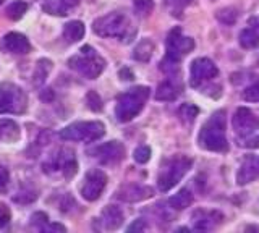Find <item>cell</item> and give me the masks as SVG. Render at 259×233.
<instances>
[{
  "label": "cell",
  "mask_w": 259,
  "mask_h": 233,
  "mask_svg": "<svg viewBox=\"0 0 259 233\" xmlns=\"http://www.w3.org/2000/svg\"><path fill=\"white\" fill-rule=\"evenodd\" d=\"M8 222H10V211L5 204H0V228L7 227Z\"/></svg>",
  "instance_id": "cell-37"
},
{
  "label": "cell",
  "mask_w": 259,
  "mask_h": 233,
  "mask_svg": "<svg viewBox=\"0 0 259 233\" xmlns=\"http://www.w3.org/2000/svg\"><path fill=\"white\" fill-rule=\"evenodd\" d=\"M36 199V193H32V191H21L18 193V195L15 196V201L16 203H21V204H26V203H32V201Z\"/></svg>",
  "instance_id": "cell-36"
},
{
  "label": "cell",
  "mask_w": 259,
  "mask_h": 233,
  "mask_svg": "<svg viewBox=\"0 0 259 233\" xmlns=\"http://www.w3.org/2000/svg\"><path fill=\"white\" fill-rule=\"evenodd\" d=\"M194 47V41L191 37L182 36V29L175 28L170 31V34L167 37V55L165 59L170 62L178 63L186 54L191 52Z\"/></svg>",
  "instance_id": "cell-8"
},
{
  "label": "cell",
  "mask_w": 259,
  "mask_h": 233,
  "mask_svg": "<svg viewBox=\"0 0 259 233\" xmlns=\"http://www.w3.org/2000/svg\"><path fill=\"white\" fill-rule=\"evenodd\" d=\"M120 76L123 78V76H126L125 79H133V73L130 71L128 68H123V70H120Z\"/></svg>",
  "instance_id": "cell-42"
},
{
  "label": "cell",
  "mask_w": 259,
  "mask_h": 233,
  "mask_svg": "<svg viewBox=\"0 0 259 233\" xmlns=\"http://www.w3.org/2000/svg\"><path fill=\"white\" fill-rule=\"evenodd\" d=\"M47 222H49V217L44 212H34L31 215V223L34 225V227H37L39 230L42 228Z\"/></svg>",
  "instance_id": "cell-35"
},
{
  "label": "cell",
  "mask_w": 259,
  "mask_h": 233,
  "mask_svg": "<svg viewBox=\"0 0 259 233\" xmlns=\"http://www.w3.org/2000/svg\"><path fill=\"white\" fill-rule=\"evenodd\" d=\"M243 98L249 102H259V81L254 83L253 86L246 87L245 92H243Z\"/></svg>",
  "instance_id": "cell-33"
},
{
  "label": "cell",
  "mask_w": 259,
  "mask_h": 233,
  "mask_svg": "<svg viewBox=\"0 0 259 233\" xmlns=\"http://www.w3.org/2000/svg\"><path fill=\"white\" fill-rule=\"evenodd\" d=\"M93 29L101 37H118L121 41L125 39L126 42L132 41V37L136 34V29L130 23V20L123 13H117V12L97 18L93 25Z\"/></svg>",
  "instance_id": "cell-2"
},
{
  "label": "cell",
  "mask_w": 259,
  "mask_h": 233,
  "mask_svg": "<svg viewBox=\"0 0 259 233\" xmlns=\"http://www.w3.org/2000/svg\"><path fill=\"white\" fill-rule=\"evenodd\" d=\"M144 228H146V225H144V222L140 219V220L133 222V223L130 225V227L126 228V230H128V231H135V230H136V231H143Z\"/></svg>",
  "instance_id": "cell-39"
},
{
  "label": "cell",
  "mask_w": 259,
  "mask_h": 233,
  "mask_svg": "<svg viewBox=\"0 0 259 233\" xmlns=\"http://www.w3.org/2000/svg\"><path fill=\"white\" fill-rule=\"evenodd\" d=\"M65 10H68V9H73V7H76L79 4V0H57Z\"/></svg>",
  "instance_id": "cell-40"
},
{
  "label": "cell",
  "mask_w": 259,
  "mask_h": 233,
  "mask_svg": "<svg viewBox=\"0 0 259 233\" xmlns=\"http://www.w3.org/2000/svg\"><path fill=\"white\" fill-rule=\"evenodd\" d=\"M0 4H2V0H0Z\"/></svg>",
  "instance_id": "cell-43"
},
{
  "label": "cell",
  "mask_w": 259,
  "mask_h": 233,
  "mask_svg": "<svg viewBox=\"0 0 259 233\" xmlns=\"http://www.w3.org/2000/svg\"><path fill=\"white\" fill-rule=\"evenodd\" d=\"M217 20L224 25H233L237 20V10L235 9H224L217 12Z\"/></svg>",
  "instance_id": "cell-29"
},
{
  "label": "cell",
  "mask_w": 259,
  "mask_h": 233,
  "mask_svg": "<svg viewBox=\"0 0 259 233\" xmlns=\"http://www.w3.org/2000/svg\"><path fill=\"white\" fill-rule=\"evenodd\" d=\"M240 44L245 49H253L259 45V17H254L248 21V28L241 31Z\"/></svg>",
  "instance_id": "cell-18"
},
{
  "label": "cell",
  "mask_w": 259,
  "mask_h": 233,
  "mask_svg": "<svg viewBox=\"0 0 259 233\" xmlns=\"http://www.w3.org/2000/svg\"><path fill=\"white\" fill-rule=\"evenodd\" d=\"M91 154H94V157L99 159L102 164H115L123 159L125 148H123V144L118 141H110L93 149Z\"/></svg>",
  "instance_id": "cell-12"
},
{
  "label": "cell",
  "mask_w": 259,
  "mask_h": 233,
  "mask_svg": "<svg viewBox=\"0 0 259 233\" xmlns=\"http://www.w3.org/2000/svg\"><path fill=\"white\" fill-rule=\"evenodd\" d=\"M68 67L71 70L78 71L79 75H83L89 79H94L104 71L105 62L102 57H99V55L96 54L93 47L84 45L83 49H81L79 55H75V57H71L68 60Z\"/></svg>",
  "instance_id": "cell-4"
},
{
  "label": "cell",
  "mask_w": 259,
  "mask_h": 233,
  "mask_svg": "<svg viewBox=\"0 0 259 233\" xmlns=\"http://www.w3.org/2000/svg\"><path fill=\"white\" fill-rule=\"evenodd\" d=\"M198 114H199V110L196 106H193V104H183L180 107V112H178V115H180V118L185 123H193L194 118L198 117Z\"/></svg>",
  "instance_id": "cell-27"
},
{
  "label": "cell",
  "mask_w": 259,
  "mask_h": 233,
  "mask_svg": "<svg viewBox=\"0 0 259 233\" xmlns=\"http://www.w3.org/2000/svg\"><path fill=\"white\" fill-rule=\"evenodd\" d=\"M86 101H88V107L94 110V112H101L102 110V101L99 98V94L94 92V91H89L86 96Z\"/></svg>",
  "instance_id": "cell-31"
},
{
  "label": "cell",
  "mask_w": 259,
  "mask_h": 233,
  "mask_svg": "<svg viewBox=\"0 0 259 233\" xmlns=\"http://www.w3.org/2000/svg\"><path fill=\"white\" fill-rule=\"evenodd\" d=\"M149 98V87L146 86H136L133 89L121 94L117 101L115 115L118 122H130L133 120L140 112L143 110L146 101Z\"/></svg>",
  "instance_id": "cell-3"
},
{
  "label": "cell",
  "mask_w": 259,
  "mask_h": 233,
  "mask_svg": "<svg viewBox=\"0 0 259 233\" xmlns=\"http://www.w3.org/2000/svg\"><path fill=\"white\" fill-rule=\"evenodd\" d=\"M193 165V160L190 157L185 156H178L167 160V164L162 168V172L157 178V184L160 191H168L172 190L175 184L180 181L186 172L190 170Z\"/></svg>",
  "instance_id": "cell-5"
},
{
  "label": "cell",
  "mask_w": 259,
  "mask_h": 233,
  "mask_svg": "<svg viewBox=\"0 0 259 233\" xmlns=\"http://www.w3.org/2000/svg\"><path fill=\"white\" fill-rule=\"evenodd\" d=\"M191 203H193V195L188 188L180 190L175 196H172L168 199V206L172 209H175V211H183V209L191 206Z\"/></svg>",
  "instance_id": "cell-23"
},
{
  "label": "cell",
  "mask_w": 259,
  "mask_h": 233,
  "mask_svg": "<svg viewBox=\"0 0 259 233\" xmlns=\"http://www.w3.org/2000/svg\"><path fill=\"white\" fill-rule=\"evenodd\" d=\"M40 230H42V231H62L63 233L67 228H65L63 225H60V223H49L47 222Z\"/></svg>",
  "instance_id": "cell-38"
},
{
  "label": "cell",
  "mask_w": 259,
  "mask_h": 233,
  "mask_svg": "<svg viewBox=\"0 0 259 233\" xmlns=\"http://www.w3.org/2000/svg\"><path fill=\"white\" fill-rule=\"evenodd\" d=\"M105 126L101 122H78L71 123L60 131V138L65 141H84L93 143L102 138Z\"/></svg>",
  "instance_id": "cell-6"
},
{
  "label": "cell",
  "mask_w": 259,
  "mask_h": 233,
  "mask_svg": "<svg viewBox=\"0 0 259 233\" xmlns=\"http://www.w3.org/2000/svg\"><path fill=\"white\" fill-rule=\"evenodd\" d=\"M107 184V175L102 170H91L88 172L83 187H81V196L86 201H96L102 195V191Z\"/></svg>",
  "instance_id": "cell-9"
},
{
  "label": "cell",
  "mask_w": 259,
  "mask_h": 233,
  "mask_svg": "<svg viewBox=\"0 0 259 233\" xmlns=\"http://www.w3.org/2000/svg\"><path fill=\"white\" fill-rule=\"evenodd\" d=\"M52 167L54 168H60L62 173L67 176V178H70V176L75 175L76 170H78V164L75 160V156H73V151H70V149L60 151V154L54 159Z\"/></svg>",
  "instance_id": "cell-17"
},
{
  "label": "cell",
  "mask_w": 259,
  "mask_h": 233,
  "mask_svg": "<svg viewBox=\"0 0 259 233\" xmlns=\"http://www.w3.org/2000/svg\"><path fill=\"white\" fill-rule=\"evenodd\" d=\"M152 52H154V44L149 41V39H143V41L136 45L133 57L140 62H148L151 59Z\"/></svg>",
  "instance_id": "cell-24"
},
{
  "label": "cell",
  "mask_w": 259,
  "mask_h": 233,
  "mask_svg": "<svg viewBox=\"0 0 259 233\" xmlns=\"http://www.w3.org/2000/svg\"><path fill=\"white\" fill-rule=\"evenodd\" d=\"M232 125H233V130L237 134L249 136L251 133H254L259 128V118L249 109L240 107L237 112H235Z\"/></svg>",
  "instance_id": "cell-11"
},
{
  "label": "cell",
  "mask_w": 259,
  "mask_h": 233,
  "mask_svg": "<svg viewBox=\"0 0 259 233\" xmlns=\"http://www.w3.org/2000/svg\"><path fill=\"white\" fill-rule=\"evenodd\" d=\"M52 70V62L47 60V59H42L37 62V67H36V71H34V84H42L46 81V78L49 76Z\"/></svg>",
  "instance_id": "cell-26"
},
{
  "label": "cell",
  "mask_w": 259,
  "mask_h": 233,
  "mask_svg": "<svg viewBox=\"0 0 259 233\" xmlns=\"http://www.w3.org/2000/svg\"><path fill=\"white\" fill-rule=\"evenodd\" d=\"M26 12H28V4L24 0H15V2H12L7 7V17L13 21L23 18V15Z\"/></svg>",
  "instance_id": "cell-25"
},
{
  "label": "cell",
  "mask_w": 259,
  "mask_h": 233,
  "mask_svg": "<svg viewBox=\"0 0 259 233\" xmlns=\"http://www.w3.org/2000/svg\"><path fill=\"white\" fill-rule=\"evenodd\" d=\"M190 4H193V0H165V5L168 7V10H170V13L174 15H177V17H182V12H183V9L186 5H190Z\"/></svg>",
  "instance_id": "cell-28"
},
{
  "label": "cell",
  "mask_w": 259,
  "mask_h": 233,
  "mask_svg": "<svg viewBox=\"0 0 259 233\" xmlns=\"http://www.w3.org/2000/svg\"><path fill=\"white\" fill-rule=\"evenodd\" d=\"M151 196H152V190L148 187H141V184H126V187L120 188L117 191V198L121 201H126V203L143 201Z\"/></svg>",
  "instance_id": "cell-16"
},
{
  "label": "cell",
  "mask_w": 259,
  "mask_h": 233,
  "mask_svg": "<svg viewBox=\"0 0 259 233\" xmlns=\"http://www.w3.org/2000/svg\"><path fill=\"white\" fill-rule=\"evenodd\" d=\"M178 94H180V86L168 79V81L159 84L156 91V99L157 101H175L178 98Z\"/></svg>",
  "instance_id": "cell-21"
},
{
  "label": "cell",
  "mask_w": 259,
  "mask_h": 233,
  "mask_svg": "<svg viewBox=\"0 0 259 233\" xmlns=\"http://www.w3.org/2000/svg\"><path fill=\"white\" fill-rule=\"evenodd\" d=\"M84 36V25L81 21H70L63 28V39L67 42H78Z\"/></svg>",
  "instance_id": "cell-22"
},
{
  "label": "cell",
  "mask_w": 259,
  "mask_h": 233,
  "mask_svg": "<svg viewBox=\"0 0 259 233\" xmlns=\"http://www.w3.org/2000/svg\"><path fill=\"white\" fill-rule=\"evenodd\" d=\"M133 157L138 164H146L151 159V149L148 146H140L138 149H135Z\"/></svg>",
  "instance_id": "cell-32"
},
{
  "label": "cell",
  "mask_w": 259,
  "mask_h": 233,
  "mask_svg": "<svg viewBox=\"0 0 259 233\" xmlns=\"http://www.w3.org/2000/svg\"><path fill=\"white\" fill-rule=\"evenodd\" d=\"M8 183H10V173H8V168L0 164V193L7 191Z\"/></svg>",
  "instance_id": "cell-34"
},
{
  "label": "cell",
  "mask_w": 259,
  "mask_h": 233,
  "mask_svg": "<svg viewBox=\"0 0 259 233\" xmlns=\"http://www.w3.org/2000/svg\"><path fill=\"white\" fill-rule=\"evenodd\" d=\"M20 125L13 120L2 118L0 120V143H15L20 139Z\"/></svg>",
  "instance_id": "cell-20"
},
{
  "label": "cell",
  "mask_w": 259,
  "mask_h": 233,
  "mask_svg": "<svg viewBox=\"0 0 259 233\" xmlns=\"http://www.w3.org/2000/svg\"><path fill=\"white\" fill-rule=\"evenodd\" d=\"M198 143L202 149L214 151V152H225L229 149V143L225 138V112L219 110L210 117L204 126L201 128L198 136Z\"/></svg>",
  "instance_id": "cell-1"
},
{
  "label": "cell",
  "mask_w": 259,
  "mask_h": 233,
  "mask_svg": "<svg viewBox=\"0 0 259 233\" xmlns=\"http://www.w3.org/2000/svg\"><path fill=\"white\" fill-rule=\"evenodd\" d=\"M101 222L107 230H117L123 223V212L117 206H107L102 211Z\"/></svg>",
  "instance_id": "cell-19"
},
{
  "label": "cell",
  "mask_w": 259,
  "mask_h": 233,
  "mask_svg": "<svg viewBox=\"0 0 259 233\" xmlns=\"http://www.w3.org/2000/svg\"><path fill=\"white\" fill-rule=\"evenodd\" d=\"M245 146H246V148H253V149L259 148V136H257V138H254V139L248 141V143L245 144Z\"/></svg>",
  "instance_id": "cell-41"
},
{
  "label": "cell",
  "mask_w": 259,
  "mask_h": 233,
  "mask_svg": "<svg viewBox=\"0 0 259 233\" xmlns=\"http://www.w3.org/2000/svg\"><path fill=\"white\" fill-rule=\"evenodd\" d=\"M256 178H259V157L257 156H248L238 170L237 175V181L238 184H246L254 181Z\"/></svg>",
  "instance_id": "cell-14"
},
{
  "label": "cell",
  "mask_w": 259,
  "mask_h": 233,
  "mask_svg": "<svg viewBox=\"0 0 259 233\" xmlns=\"http://www.w3.org/2000/svg\"><path fill=\"white\" fill-rule=\"evenodd\" d=\"M222 214L217 211H196L193 215V223L194 230H212L219 223L222 222Z\"/></svg>",
  "instance_id": "cell-13"
},
{
  "label": "cell",
  "mask_w": 259,
  "mask_h": 233,
  "mask_svg": "<svg viewBox=\"0 0 259 233\" xmlns=\"http://www.w3.org/2000/svg\"><path fill=\"white\" fill-rule=\"evenodd\" d=\"M28 107V98L16 84H0V114H23Z\"/></svg>",
  "instance_id": "cell-7"
},
{
  "label": "cell",
  "mask_w": 259,
  "mask_h": 233,
  "mask_svg": "<svg viewBox=\"0 0 259 233\" xmlns=\"http://www.w3.org/2000/svg\"><path fill=\"white\" fill-rule=\"evenodd\" d=\"M217 73H219V70L214 65V62H210L209 59H196L191 63L190 84L193 87L201 86L202 83H206V81H209V79L215 78Z\"/></svg>",
  "instance_id": "cell-10"
},
{
  "label": "cell",
  "mask_w": 259,
  "mask_h": 233,
  "mask_svg": "<svg viewBox=\"0 0 259 233\" xmlns=\"http://www.w3.org/2000/svg\"><path fill=\"white\" fill-rule=\"evenodd\" d=\"M154 9V4L152 0H135V12L141 17H146L149 15Z\"/></svg>",
  "instance_id": "cell-30"
},
{
  "label": "cell",
  "mask_w": 259,
  "mask_h": 233,
  "mask_svg": "<svg viewBox=\"0 0 259 233\" xmlns=\"http://www.w3.org/2000/svg\"><path fill=\"white\" fill-rule=\"evenodd\" d=\"M2 47L12 54H28L31 51V44L26 36L20 33H8L2 39Z\"/></svg>",
  "instance_id": "cell-15"
}]
</instances>
